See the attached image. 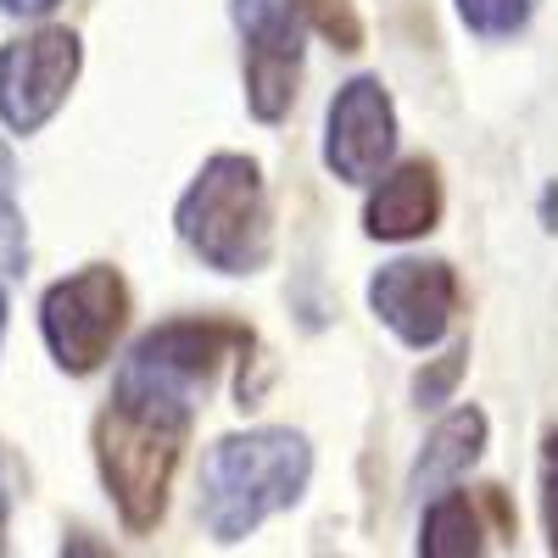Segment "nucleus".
Listing matches in <instances>:
<instances>
[{
  "mask_svg": "<svg viewBox=\"0 0 558 558\" xmlns=\"http://www.w3.org/2000/svg\"><path fill=\"white\" fill-rule=\"evenodd\" d=\"M252 347H257V336L246 330L241 318H168V324H157V330H146L129 347V363H140V368H151V375L207 397V386L218 380V368L229 357L241 363Z\"/></svg>",
  "mask_w": 558,
  "mask_h": 558,
  "instance_id": "1a4fd4ad",
  "label": "nucleus"
},
{
  "mask_svg": "<svg viewBox=\"0 0 558 558\" xmlns=\"http://www.w3.org/2000/svg\"><path fill=\"white\" fill-rule=\"evenodd\" d=\"M313 486V441L291 425H252L218 436L202 458L196 520L218 547H241Z\"/></svg>",
  "mask_w": 558,
  "mask_h": 558,
  "instance_id": "f03ea898",
  "label": "nucleus"
},
{
  "mask_svg": "<svg viewBox=\"0 0 558 558\" xmlns=\"http://www.w3.org/2000/svg\"><path fill=\"white\" fill-rule=\"evenodd\" d=\"M196 391H184L140 363H118L112 375V397L96 413V470L101 486L118 508V520L129 536H151L168 514L173 497V475L184 463L196 430Z\"/></svg>",
  "mask_w": 558,
  "mask_h": 558,
  "instance_id": "f257e3e1",
  "label": "nucleus"
},
{
  "mask_svg": "<svg viewBox=\"0 0 558 558\" xmlns=\"http://www.w3.org/2000/svg\"><path fill=\"white\" fill-rule=\"evenodd\" d=\"M12 502V492H7V458H0V508Z\"/></svg>",
  "mask_w": 558,
  "mask_h": 558,
  "instance_id": "4be33fe9",
  "label": "nucleus"
},
{
  "mask_svg": "<svg viewBox=\"0 0 558 558\" xmlns=\"http://www.w3.org/2000/svg\"><path fill=\"white\" fill-rule=\"evenodd\" d=\"M0 274H28V218L17 207V157L0 140Z\"/></svg>",
  "mask_w": 558,
  "mask_h": 558,
  "instance_id": "ddd939ff",
  "label": "nucleus"
},
{
  "mask_svg": "<svg viewBox=\"0 0 558 558\" xmlns=\"http://www.w3.org/2000/svg\"><path fill=\"white\" fill-rule=\"evenodd\" d=\"M397 101L380 84V73H357L347 78L330 112H324V168L341 184H368L391 157H397Z\"/></svg>",
  "mask_w": 558,
  "mask_h": 558,
  "instance_id": "6e6552de",
  "label": "nucleus"
},
{
  "mask_svg": "<svg viewBox=\"0 0 558 558\" xmlns=\"http://www.w3.org/2000/svg\"><path fill=\"white\" fill-rule=\"evenodd\" d=\"M463 375H470V336H458L441 357H425V368H418L413 386H408L413 408H441V402H452L458 386H463Z\"/></svg>",
  "mask_w": 558,
  "mask_h": 558,
  "instance_id": "4468645a",
  "label": "nucleus"
},
{
  "mask_svg": "<svg viewBox=\"0 0 558 558\" xmlns=\"http://www.w3.org/2000/svg\"><path fill=\"white\" fill-rule=\"evenodd\" d=\"M0 553H7V508H0Z\"/></svg>",
  "mask_w": 558,
  "mask_h": 558,
  "instance_id": "5701e85b",
  "label": "nucleus"
},
{
  "mask_svg": "<svg viewBox=\"0 0 558 558\" xmlns=\"http://www.w3.org/2000/svg\"><path fill=\"white\" fill-rule=\"evenodd\" d=\"M536 213H542V229H547V235H558V179H547V184H542Z\"/></svg>",
  "mask_w": 558,
  "mask_h": 558,
  "instance_id": "aec40b11",
  "label": "nucleus"
},
{
  "mask_svg": "<svg viewBox=\"0 0 558 558\" xmlns=\"http://www.w3.org/2000/svg\"><path fill=\"white\" fill-rule=\"evenodd\" d=\"M363 296H368V313H375L402 347L430 352L452 330L463 286H458V268L441 263V257H397V263H380L368 274Z\"/></svg>",
  "mask_w": 558,
  "mask_h": 558,
  "instance_id": "423d86ee",
  "label": "nucleus"
},
{
  "mask_svg": "<svg viewBox=\"0 0 558 558\" xmlns=\"http://www.w3.org/2000/svg\"><path fill=\"white\" fill-rule=\"evenodd\" d=\"M296 12L302 23H313V34H324L336 45V51H363V17L352 0H296Z\"/></svg>",
  "mask_w": 558,
  "mask_h": 558,
  "instance_id": "dca6fc26",
  "label": "nucleus"
},
{
  "mask_svg": "<svg viewBox=\"0 0 558 558\" xmlns=\"http://www.w3.org/2000/svg\"><path fill=\"white\" fill-rule=\"evenodd\" d=\"M62 0H0V12L7 17H51Z\"/></svg>",
  "mask_w": 558,
  "mask_h": 558,
  "instance_id": "6ab92c4d",
  "label": "nucleus"
},
{
  "mask_svg": "<svg viewBox=\"0 0 558 558\" xmlns=\"http://www.w3.org/2000/svg\"><path fill=\"white\" fill-rule=\"evenodd\" d=\"M486 441H492V418H486V408L463 402V408L441 413V418H436V430L425 436V447H418L413 470H408V497L425 502V497L458 486V481L481 463Z\"/></svg>",
  "mask_w": 558,
  "mask_h": 558,
  "instance_id": "9b49d317",
  "label": "nucleus"
},
{
  "mask_svg": "<svg viewBox=\"0 0 558 558\" xmlns=\"http://www.w3.org/2000/svg\"><path fill=\"white\" fill-rule=\"evenodd\" d=\"M368 184H375L368 202H363V235L368 241L408 246V241H425L430 229H441L447 184H441V168L430 157H408L397 168L386 162Z\"/></svg>",
  "mask_w": 558,
  "mask_h": 558,
  "instance_id": "9d476101",
  "label": "nucleus"
},
{
  "mask_svg": "<svg viewBox=\"0 0 558 558\" xmlns=\"http://www.w3.org/2000/svg\"><path fill=\"white\" fill-rule=\"evenodd\" d=\"M481 502H486V514H492L497 536H502V542H514V536H520V520H514V508H508L502 486H486V492H481Z\"/></svg>",
  "mask_w": 558,
  "mask_h": 558,
  "instance_id": "a211bd4d",
  "label": "nucleus"
},
{
  "mask_svg": "<svg viewBox=\"0 0 558 558\" xmlns=\"http://www.w3.org/2000/svg\"><path fill=\"white\" fill-rule=\"evenodd\" d=\"M84 73V39L62 23H45L12 45H0V123L12 134H39Z\"/></svg>",
  "mask_w": 558,
  "mask_h": 558,
  "instance_id": "39448f33",
  "label": "nucleus"
},
{
  "mask_svg": "<svg viewBox=\"0 0 558 558\" xmlns=\"http://www.w3.org/2000/svg\"><path fill=\"white\" fill-rule=\"evenodd\" d=\"M7 313H12V302H7V286H0V341H7Z\"/></svg>",
  "mask_w": 558,
  "mask_h": 558,
  "instance_id": "412c9836",
  "label": "nucleus"
},
{
  "mask_svg": "<svg viewBox=\"0 0 558 558\" xmlns=\"http://www.w3.org/2000/svg\"><path fill=\"white\" fill-rule=\"evenodd\" d=\"M458 7V23L470 28L475 39H514V34H525V23H531V12H536V0H452Z\"/></svg>",
  "mask_w": 558,
  "mask_h": 558,
  "instance_id": "2eb2a0df",
  "label": "nucleus"
},
{
  "mask_svg": "<svg viewBox=\"0 0 558 558\" xmlns=\"http://www.w3.org/2000/svg\"><path fill=\"white\" fill-rule=\"evenodd\" d=\"M229 23L246 39V107L257 123H286L302 84L296 0H229Z\"/></svg>",
  "mask_w": 558,
  "mask_h": 558,
  "instance_id": "0eeeda50",
  "label": "nucleus"
},
{
  "mask_svg": "<svg viewBox=\"0 0 558 558\" xmlns=\"http://www.w3.org/2000/svg\"><path fill=\"white\" fill-rule=\"evenodd\" d=\"M536 502H542L547 553L558 558V425L542 430V452H536Z\"/></svg>",
  "mask_w": 558,
  "mask_h": 558,
  "instance_id": "f3484780",
  "label": "nucleus"
},
{
  "mask_svg": "<svg viewBox=\"0 0 558 558\" xmlns=\"http://www.w3.org/2000/svg\"><path fill=\"white\" fill-rule=\"evenodd\" d=\"M173 235L223 279H252L274 257V207L257 157L213 151L173 202Z\"/></svg>",
  "mask_w": 558,
  "mask_h": 558,
  "instance_id": "7ed1b4c3",
  "label": "nucleus"
},
{
  "mask_svg": "<svg viewBox=\"0 0 558 558\" xmlns=\"http://www.w3.org/2000/svg\"><path fill=\"white\" fill-rule=\"evenodd\" d=\"M129 313H134L129 279L112 263H84L68 279H57V286H45V296H39L45 352L73 380L96 375V368L112 363V352L129 330Z\"/></svg>",
  "mask_w": 558,
  "mask_h": 558,
  "instance_id": "20e7f679",
  "label": "nucleus"
},
{
  "mask_svg": "<svg viewBox=\"0 0 558 558\" xmlns=\"http://www.w3.org/2000/svg\"><path fill=\"white\" fill-rule=\"evenodd\" d=\"M418 558H481L486 553V525H481V502L470 492H436L425 497V520H418Z\"/></svg>",
  "mask_w": 558,
  "mask_h": 558,
  "instance_id": "f8f14e48",
  "label": "nucleus"
}]
</instances>
